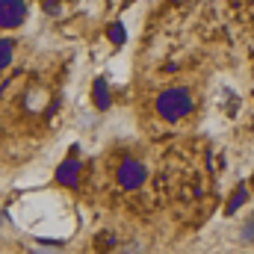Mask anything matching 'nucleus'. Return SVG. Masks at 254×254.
<instances>
[{"label":"nucleus","instance_id":"obj_1","mask_svg":"<svg viewBox=\"0 0 254 254\" xmlns=\"http://www.w3.org/2000/svg\"><path fill=\"white\" fill-rule=\"evenodd\" d=\"M190 110H192V95H190V89H184V86L166 89L157 98V113L166 122H181L184 116H190Z\"/></svg>","mask_w":254,"mask_h":254},{"label":"nucleus","instance_id":"obj_2","mask_svg":"<svg viewBox=\"0 0 254 254\" xmlns=\"http://www.w3.org/2000/svg\"><path fill=\"white\" fill-rule=\"evenodd\" d=\"M145 178H148V172H145V166L139 160H125L119 166V184L125 190H139L145 184Z\"/></svg>","mask_w":254,"mask_h":254},{"label":"nucleus","instance_id":"obj_3","mask_svg":"<svg viewBox=\"0 0 254 254\" xmlns=\"http://www.w3.org/2000/svg\"><path fill=\"white\" fill-rule=\"evenodd\" d=\"M27 18L24 0H0V27H21Z\"/></svg>","mask_w":254,"mask_h":254},{"label":"nucleus","instance_id":"obj_4","mask_svg":"<svg viewBox=\"0 0 254 254\" xmlns=\"http://www.w3.org/2000/svg\"><path fill=\"white\" fill-rule=\"evenodd\" d=\"M57 184L60 187H77L80 184V163L74 160V157H68V160H63L60 166H57Z\"/></svg>","mask_w":254,"mask_h":254},{"label":"nucleus","instance_id":"obj_5","mask_svg":"<svg viewBox=\"0 0 254 254\" xmlns=\"http://www.w3.org/2000/svg\"><path fill=\"white\" fill-rule=\"evenodd\" d=\"M92 98H95V107H98V110H110V104H113V98H110V86H107L104 80H95V86H92Z\"/></svg>","mask_w":254,"mask_h":254},{"label":"nucleus","instance_id":"obj_6","mask_svg":"<svg viewBox=\"0 0 254 254\" xmlns=\"http://www.w3.org/2000/svg\"><path fill=\"white\" fill-rule=\"evenodd\" d=\"M246 198H249V190H246V187H237L234 198H231V201H228V207H225V213H228V216H234V213L246 204Z\"/></svg>","mask_w":254,"mask_h":254},{"label":"nucleus","instance_id":"obj_7","mask_svg":"<svg viewBox=\"0 0 254 254\" xmlns=\"http://www.w3.org/2000/svg\"><path fill=\"white\" fill-rule=\"evenodd\" d=\"M107 39H110L113 45H125V42H127V27H125V24H119V21H116V24H110Z\"/></svg>","mask_w":254,"mask_h":254},{"label":"nucleus","instance_id":"obj_8","mask_svg":"<svg viewBox=\"0 0 254 254\" xmlns=\"http://www.w3.org/2000/svg\"><path fill=\"white\" fill-rule=\"evenodd\" d=\"M12 51H15V45H12L9 39H0V71L9 68V63H12Z\"/></svg>","mask_w":254,"mask_h":254},{"label":"nucleus","instance_id":"obj_9","mask_svg":"<svg viewBox=\"0 0 254 254\" xmlns=\"http://www.w3.org/2000/svg\"><path fill=\"white\" fill-rule=\"evenodd\" d=\"M60 3H63V0H45V12H51V15L60 12Z\"/></svg>","mask_w":254,"mask_h":254},{"label":"nucleus","instance_id":"obj_10","mask_svg":"<svg viewBox=\"0 0 254 254\" xmlns=\"http://www.w3.org/2000/svg\"><path fill=\"white\" fill-rule=\"evenodd\" d=\"M98 246H101V249H113V237H101Z\"/></svg>","mask_w":254,"mask_h":254},{"label":"nucleus","instance_id":"obj_11","mask_svg":"<svg viewBox=\"0 0 254 254\" xmlns=\"http://www.w3.org/2000/svg\"><path fill=\"white\" fill-rule=\"evenodd\" d=\"M252 187H254V178H252Z\"/></svg>","mask_w":254,"mask_h":254}]
</instances>
